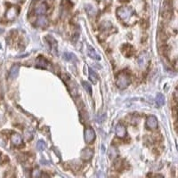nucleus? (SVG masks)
I'll return each instance as SVG.
<instances>
[{"label":"nucleus","mask_w":178,"mask_h":178,"mask_svg":"<svg viewBox=\"0 0 178 178\" xmlns=\"http://www.w3.org/2000/svg\"><path fill=\"white\" fill-rule=\"evenodd\" d=\"M85 9H86V13H87L90 16H94V15H95V14H96V9H95L93 5H86V7H85Z\"/></svg>","instance_id":"4468645a"},{"label":"nucleus","mask_w":178,"mask_h":178,"mask_svg":"<svg viewBox=\"0 0 178 178\" xmlns=\"http://www.w3.org/2000/svg\"><path fill=\"white\" fill-rule=\"evenodd\" d=\"M40 176V171L39 170H38V169H35V170H33L32 171V173H31V176L32 177H39Z\"/></svg>","instance_id":"412c9836"},{"label":"nucleus","mask_w":178,"mask_h":178,"mask_svg":"<svg viewBox=\"0 0 178 178\" xmlns=\"http://www.w3.org/2000/svg\"><path fill=\"white\" fill-rule=\"evenodd\" d=\"M116 135L119 138H124L126 136V127L123 125L119 124V125L116 126Z\"/></svg>","instance_id":"423d86ee"},{"label":"nucleus","mask_w":178,"mask_h":178,"mask_svg":"<svg viewBox=\"0 0 178 178\" xmlns=\"http://www.w3.org/2000/svg\"><path fill=\"white\" fill-rule=\"evenodd\" d=\"M36 24L38 27L40 28H45L48 25V20L45 15H40L36 21Z\"/></svg>","instance_id":"1a4fd4ad"},{"label":"nucleus","mask_w":178,"mask_h":178,"mask_svg":"<svg viewBox=\"0 0 178 178\" xmlns=\"http://www.w3.org/2000/svg\"><path fill=\"white\" fill-rule=\"evenodd\" d=\"M19 70H20V68H19L18 65H14V66L11 68L10 72H9V77H10V79H15V78H17V76H18V74H19Z\"/></svg>","instance_id":"9b49d317"},{"label":"nucleus","mask_w":178,"mask_h":178,"mask_svg":"<svg viewBox=\"0 0 178 178\" xmlns=\"http://www.w3.org/2000/svg\"><path fill=\"white\" fill-rule=\"evenodd\" d=\"M18 14H19L18 7L17 6H11L5 14V18L8 20H14L18 16Z\"/></svg>","instance_id":"7ed1b4c3"},{"label":"nucleus","mask_w":178,"mask_h":178,"mask_svg":"<svg viewBox=\"0 0 178 178\" xmlns=\"http://www.w3.org/2000/svg\"><path fill=\"white\" fill-rule=\"evenodd\" d=\"M37 148H38L39 151H44V150L46 148V144H45V142L44 141L39 140V141L38 142V143H37Z\"/></svg>","instance_id":"aec40b11"},{"label":"nucleus","mask_w":178,"mask_h":178,"mask_svg":"<svg viewBox=\"0 0 178 178\" xmlns=\"http://www.w3.org/2000/svg\"><path fill=\"white\" fill-rule=\"evenodd\" d=\"M130 82H131V79H130L129 75L125 73V72H122L118 76V79H117V81H116V85L120 89H125V88H126L128 86Z\"/></svg>","instance_id":"f03ea898"},{"label":"nucleus","mask_w":178,"mask_h":178,"mask_svg":"<svg viewBox=\"0 0 178 178\" xmlns=\"http://www.w3.org/2000/svg\"><path fill=\"white\" fill-rule=\"evenodd\" d=\"M108 154H109L110 158H115L118 156V151H117V149H116L115 147L111 146V147H110V149H109Z\"/></svg>","instance_id":"2eb2a0df"},{"label":"nucleus","mask_w":178,"mask_h":178,"mask_svg":"<svg viewBox=\"0 0 178 178\" xmlns=\"http://www.w3.org/2000/svg\"><path fill=\"white\" fill-rule=\"evenodd\" d=\"M47 12V5L45 3H41L39 5H37L36 9H35V13L38 15H43Z\"/></svg>","instance_id":"6e6552de"},{"label":"nucleus","mask_w":178,"mask_h":178,"mask_svg":"<svg viewBox=\"0 0 178 178\" xmlns=\"http://www.w3.org/2000/svg\"><path fill=\"white\" fill-rule=\"evenodd\" d=\"M93 151L91 149H88V148H86L84 149L81 152H80V157L85 159V160H89L90 158L93 157Z\"/></svg>","instance_id":"0eeeda50"},{"label":"nucleus","mask_w":178,"mask_h":178,"mask_svg":"<svg viewBox=\"0 0 178 178\" xmlns=\"http://www.w3.org/2000/svg\"><path fill=\"white\" fill-rule=\"evenodd\" d=\"M11 140H12V142L16 146H19L22 143V138L19 134H13L11 136Z\"/></svg>","instance_id":"f8f14e48"},{"label":"nucleus","mask_w":178,"mask_h":178,"mask_svg":"<svg viewBox=\"0 0 178 178\" xmlns=\"http://www.w3.org/2000/svg\"><path fill=\"white\" fill-rule=\"evenodd\" d=\"M146 126H147L148 128H151V129L157 128V126H158V119H157V118L155 116H150L147 119Z\"/></svg>","instance_id":"39448f33"},{"label":"nucleus","mask_w":178,"mask_h":178,"mask_svg":"<svg viewBox=\"0 0 178 178\" xmlns=\"http://www.w3.org/2000/svg\"><path fill=\"white\" fill-rule=\"evenodd\" d=\"M87 53H88V55L91 57V58H93V59L95 60H97V61H100L101 60V56H100L99 55L96 53V51H95V48H93L92 46H88V50H87Z\"/></svg>","instance_id":"9d476101"},{"label":"nucleus","mask_w":178,"mask_h":178,"mask_svg":"<svg viewBox=\"0 0 178 178\" xmlns=\"http://www.w3.org/2000/svg\"><path fill=\"white\" fill-rule=\"evenodd\" d=\"M156 101H157V103L158 104V106H162V105H164V103H165V97H164V95H163L162 94H160V93L157 94V96H156Z\"/></svg>","instance_id":"f3484780"},{"label":"nucleus","mask_w":178,"mask_h":178,"mask_svg":"<svg viewBox=\"0 0 178 178\" xmlns=\"http://www.w3.org/2000/svg\"><path fill=\"white\" fill-rule=\"evenodd\" d=\"M63 59L66 60V61H77V58L76 56L73 55V54H70V53H65L63 55Z\"/></svg>","instance_id":"a211bd4d"},{"label":"nucleus","mask_w":178,"mask_h":178,"mask_svg":"<svg viewBox=\"0 0 178 178\" xmlns=\"http://www.w3.org/2000/svg\"><path fill=\"white\" fill-rule=\"evenodd\" d=\"M37 65L39 67H43V68H45L47 65H48V61L45 59H44L43 57L40 56L39 59L37 60Z\"/></svg>","instance_id":"dca6fc26"},{"label":"nucleus","mask_w":178,"mask_h":178,"mask_svg":"<svg viewBox=\"0 0 178 178\" xmlns=\"http://www.w3.org/2000/svg\"><path fill=\"white\" fill-rule=\"evenodd\" d=\"M16 1H18V2H20V1H22V0H16Z\"/></svg>","instance_id":"4be33fe9"},{"label":"nucleus","mask_w":178,"mask_h":178,"mask_svg":"<svg viewBox=\"0 0 178 178\" xmlns=\"http://www.w3.org/2000/svg\"><path fill=\"white\" fill-rule=\"evenodd\" d=\"M82 85H83V87L85 88V90L89 94V95H92V87H91V86H90V84L88 83V82H83L82 83Z\"/></svg>","instance_id":"6ab92c4d"},{"label":"nucleus","mask_w":178,"mask_h":178,"mask_svg":"<svg viewBox=\"0 0 178 178\" xmlns=\"http://www.w3.org/2000/svg\"><path fill=\"white\" fill-rule=\"evenodd\" d=\"M134 14L135 13L133 9L128 6H122L117 9V15L119 16V19H121L126 22H128V20L133 17Z\"/></svg>","instance_id":"f257e3e1"},{"label":"nucleus","mask_w":178,"mask_h":178,"mask_svg":"<svg viewBox=\"0 0 178 178\" xmlns=\"http://www.w3.org/2000/svg\"><path fill=\"white\" fill-rule=\"evenodd\" d=\"M89 79L93 82V84H96L97 81H98V76H97V74L91 68L89 69Z\"/></svg>","instance_id":"ddd939ff"},{"label":"nucleus","mask_w":178,"mask_h":178,"mask_svg":"<svg viewBox=\"0 0 178 178\" xmlns=\"http://www.w3.org/2000/svg\"><path fill=\"white\" fill-rule=\"evenodd\" d=\"M0 48H1V45H0Z\"/></svg>","instance_id":"5701e85b"},{"label":"nucleus","mask_w":178,"mask_h":178,"mask_svg":"<svg viewBox=\"0 0 178 178\" xmlns=\"http://www.w3.org/2000/svg\"><path fill=\"white\" fill-rule=\"evenodd\" d=\"M84 135H85V141L87 143H91L95 139V133L93 128H90V127L86 128L85 130Z\"/></svg>","instance_id":"20e7f679"}]
</instances>
